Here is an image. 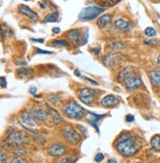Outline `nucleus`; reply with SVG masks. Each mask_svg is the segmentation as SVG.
<instances>
[{
	"label": "nucleus",
	"instance_id": "obj_1",
	"mask_svg": "<svg viewBox=\"0 0 160 163\" xmlns=\"http://www.w3.org/2000/svg\"><path fill=\"white\" fill-rule=\"evenodd\" d=\"M140 144L137 138L130 133L122 134L117 139L116 148L119 153L124 156H132L140 150Z\"/></svg>",
	"mask_w": 160,
	"mask_h": 163
},
{
	"label": "nucleus",
	"instance_id": "obj_2",
	"mask_svg": "<svg viewBox=\"0 0 160 163\" xmlns=\"http://www.w3.org/2000/svg\"><path fill=\"white\" fill-rule=\"evenodd\" d=\"M85 110L80 106L77 102L70 101L63 107V114L69 119L72 120H79L81 119L84 115Z\"/></svg>",
	"mask_w": 160,
	"mask_h": 163
},
{
	"label": "nucleus",
	"instance_id": "obj_3",
	"mask_svg": "<svg viewBox=\"0 0 160 163\" xmlns=\"http://www.w3.org/2000/svg\"><path fill=\"white\" fill-rule=\"evenodd\" d=\"M30 137H28L24 132H13L8 134L6 138V144L9 148H12L13 146H22L29 143Z\"/></svg>",
	"mask_w": 160,
	"mask_h": 163
},
{
	"label": "nucleus",
	"instance_id": "obj_4",
	"mask_svg": "<svg viewBox=\"0 0 160 163\" xmlns=\"http://www.w3.org/2000/svg\"><path fill=\"white\" fill-rule=\"evenodd\" d=\"M106 9L104 7L97 6V5H95V6L85 7L81 10V12L79 13L78 18L81 21H91V20H94L97 18Z\"/></svg>",
	"mask_w": 160,
	"mask_h": 163
},
{
	"label": "nucleus",
	"instance_id": "obj_5",
	"mask_svg": "<svg viewBox=\"0 0 160 163\" xmlns=\"http://www.w3.org/2000/svg\"><path fill=\"white\" fill-rule=\"evenodd\" d=\"M125 57L122 56L119 52H113L109 53L103 57V63L105 64V66L109 68H116L119 67L122 64V62L124 61Z\"/></svg>",
	"mask_w": 160,
	"mask_h": 163
},
{
	"label": "nucleus",
	"instance_id": "obj_6",
	"mask_svg": "<svg viewBox=\"0 0 160 163\" xmlns=\"http://www.w3.org/2000/svg\"><path fill=\"white\" fill-rule=\"evenodd\" d=\"M97 94H98L97 90L89 88V87H85V88L81 89L79 92V99L85 105H90L95 100Z\"/></svg>",
	"mask_w": 160,
	"mask_h": 163
},
{
	"label": "nucleus",
	"instance_id": "obj_7",
	"mask_svg": "<svg viewBox=\"0 0 160 163\" xmlns=\"http://www.w3.org/2000/svg\"><path fill=\"white\" fill-rule=\"evenodd\" d=\"M124 82H125V86H126L127 90H129L131 92L135 91L137 88H140V87H141V85H142L141 79L140 78V76H137L136 74L129 75L127 77L125 78Z\"/></svg>",
	"mask_w": 160,
	"mask_h": 163
},
{
	"label": "nucleus",
	"instance_id": "obj_8",
	"mask_svg": "<svg viewBox=\"0 0 160 163\" xmlns=\"http://www.w3.org/2000/svg\"><path fill=\"white\" fill-rule=\"evenodd\" d=\"M62 134H63V137H64V138H65V140L67 141V143H71V144L78 143L80 141L79 134L71 127H69V126L63 127Z\"/></svg>",
	"mask_w": 160,
	"mask_h": 163
},
{
	"label": "nucleus",
	"instance_id": "obj_9",
	"mask_svg": "<svg viewBox=\"0 0 160 163\" xmlns=\"http://www.w3.org/2000/svg\"><path fill=\"white\" fill-rule=\"evenodd\" d=\"M30 114L32 115L34 119L38 120L40 122H44L49 117V112H47L46 109H42V108H32L29 111Z\"/></svg>",
	"mask_w": 160,
	"mask_h": 163
},
{
	"label": "nucleus",
	"instance_id": "obj_10",
	"mask_svg": "<svg viewBox=\"0 0 160 163\" xmlns=\"http://www.w3.org/2000/svg\"><path fill=\"white\" fill-rule=\"evenodd\" d=\"M66 147L63 144L60 143H56V144H52L51 146H50L49 149H47V152L51 156L53 157H57V156H61V155H64L66 153Z\"/></svg>",
	"mask_w": 160,
	"mask_h": 163
},
{
	"label": "nucleus",
	"instance_id": "obj_11",
	"mask_svg": "<svg viewBox=\"0 0 160 163\" xmlns=\"http://www.w3.org/2000/svg\"><path fill=\"white\" fill-rule=\"evenodd\" d=\"M18 11L20 13H22L23 15H26L27 17H29L31 20L33 21H37L39 18L38 14H37L36 12H34L33 10H32L30 7H28L27 5H24V4H21L18 6Z\"/></svg>",
	"mask_w": 160,
	"mask_h": 163
},
{
	"label": "nucleus",
	"instance_id": "obj_12",
	"mask_svg": "<svg viewBox=\"0 0 160 163\" xmlns=\"http://www.w3.org/2000/svg\"><path fill=\"white\" fill-rule=\"evenodd\" d=\"M119 104V100L118 98L114 95H107L105 96L102 100H101V105L106 108H110V107H115Z\"/></svg>",
	"mask_w": 160,
	"mask_h": 163
},
{
	"label": "nucleus",
	"instance_id": "obj_13",
	"mask_svg": "<svg viewBox=\"0 0 160 163\" xmlns=\"http://www.w3.org/2000/svg\"><path fill=\"white\" fill-rule=\"evenodd\" d=\"M115 26L118 29L122 31H126V32H131L132 30V26L129 21L124 20V19H117L115 22Z\"/></svg>",
	"mask_w": 160,
	"mask_h": 163
},
{
	"label": "nucleus",
	"instance_id": "obj_14",
	"mask_svg": "<svg viewBox=\"0 0 160 163\" xmlns=\"http://www.w3.org/2000/svg\"><path fill=\"white\" fill-rule=\"evenodd\" d=\"M21 119H22V121H23V123L24 124H26V125H28L29 127H31V128H35L36 127V123H35V121L32 118V115L30 114V112H27V111H22L21 112Z\"/></svg>",
	"mask_w": 160,
	"mask_h": 163
},
{
	"label": "nucleus",
	"instance_id": "obj_15",
	"mask_svg": "<svg viewBox=\"0 0 160 163\" xmlns=\"http://www.w3.org/2000/svg\"><path fill=\"white\" fill-rule=\"evenodd\" d=\"M67 38L74 43H79L81 40V35H80V31L78 29H72L66 33Z\"/></svg>",
	"mask_w": 160,
	"mask_h": 163
},
{
	"label": "nucleus",
	"instance_id": "obj_16",
	"mask_svg": "<svg viewBox=\"0 0 160 163\" xmlns=\"http://www.w3.org/2000/svg\"><path fill=\"white\" fill-rule=\"evenodd\" d=\"M149 79H150V82L152 86L154 87H158L160 86V71L157 70H152V71L148 72Z\"/></svg>",
	"mask_w": 160,
	"mask_h": 163
},
{
	"label": "nucleus",
	"instance_id": "obj_17",
	"mask_svg": "<svg viewBox=\"0 0 160 163\" xmlns=\"http://www.w3.org/2000/svg\"><path fill=\"white\" fill-rule=\"evenodd\" d=\"M17 75L19 76V77H33L34 70L32 68L21 67V68L17 69Z\"/></svg>",
	"mask_w": 160,
	"mask_h": 163
},
{
	"label": "nucleus",
	"instance_id": "obj_18",
	"mask_svg": "<svg viewBox=\"0 0 160 163\" xmlns=\"http://www.w3.org/2000/svg\"><path fill=\"white\" fill-rule=\"evenodd\" d=\"M112 21V18L109 14H106L101 16V17L97 20V25L100 27V28H104V27L108 26Z\"/></svg>",
	"mask_w": 160,
	"mask_h": 163
},
{
	"label": "nucleus",
	"instance_id": "obj_19",
	"mask_svg": "<svg viewBox=\"0 0 160 163\" xmlns=\"http://www.w3.org/2000/svg\"><path fill=\"white\" fill-rule=\"evenodd\" d=\"M133 71H135V68H133V67H131V66L124 68V69H122V71L120 72V74H119V81H124L125 78L127 77V76H129V75L132 74Z\"/></svg>",
	"mask_w": 160,
	"mask_h": 163
},
{
	"label": "nucleus",
	"instance_id": "obj_20",
	"mask_svg": "<svg viewBox=\"0 0 160 163\" xmlns=\"http://www.w3.org/2000/svg\"><path fill=\"white\" fill-rule=\"evenodd\" d=\"M107 47L110 48H113V50H122V48H125L126 46L124 43L122 42H119V41H112V42H109Z\"/></svg>",
	"mask_w": 160,
	"mask_h": 163
},
{
	"label": "nucleus",
	"instance_id": "obj_21",
	"mask_svg": "<svg viewBox=\"0 0 160 163\" xmlns=\"http://www.w3.org/2000/svg\"><path fill=\"white\" fill-rule=\"evenodd\" d=\"M150 143H151V146L154 150L160 151V134L153 135L151 140H150Z\"/></svg>",
	"mask_w": 160,
	"mask_h": 163
},
{
	"label": "nucleus",
	"instance_id": "obj_22",
	"mask_svg": "<svg viewBox=\"0 0 160 163\" xmlns=\"http://www.w3.org/2000/svg\"><path fill=\"white\" fill-rule=\"evenodd\" d=\"M121 0H97V3L99 4V6H104V7H112L116 5L117 3H119Z\"/></svg>",
	"mask_w": 160,
	"mask_h": 163
},
{
	"label": "nucleus",
	"instance_id": "obj_23",
	"mask_svg": "<svg viewBox=\"0 0 160 163\" xmlns=\"http://www.w3.org/2000/svg\"><path fill=\"white\" fill-rule=\"evenodd\" d=\"M49 110L50 112L51 113V115H52V122L55 125H58V124H60L61 123V118L60 116V114H58V112L56 110H55V109H52V108H49Z\"/></svg>",
	"mask_w": 160,
	"mask_h": 163
},
{
	"label": "nucleus",
	"instance_id": "obj_24",
	"mask_svg": "<svg viewBox=\"0 0 160 163\" xmlns=\"http://www.w3.org/2000/svg\"><path fill=\"white\" fill-rule=\"evenodd\" d=\"M58 13H51L49 15H47L45 17V22H47V23H55V22L58 21Z\"/></svg>",
	"mask_w": 160,
	"mask_h": 163
},
{
	"label": "nucleus",
	"instance_id": "obj_25",
	"mask_svg": "<svg viewBox=\"0 0 160 163\" xmlns=\"http://www.w3.org/2000/svg\"><path fill=\"white\" fill-rule=\"evenodd\" d=\"M51 46L53 47H67L68 43L65 40H55L51 42Z\"/></svg>",
	"mask_w": 160,
	"mask_h": 163
},
{
	"label": "nucleus",
	"instance_id": "obj_26",
	"mask_svg": "<svg viewBox=\"0 0 160 163\" xmlns=\"http://www.w3.org/2000/svg\"><path fill=\"white\" fill-rule=\"evenodd\" d=\"M144 34L147 36V37H154V36H156V31H155V29H153V28H151V27H148V28H146L145 29V31H144Z\"/></svg>",
	"mask_w": 160,
	"mask_h": 163
},
{
	"label": "nucleus",
	"instance_id": "obj_27",
	"mask_svg": "<svg viewBox=\"0 0 160 163\" xmlns=\"http://www.w3.org/2000/svg\"><path fill=\"white\" fill-rule=\"evenodd\" d=\"M27 153H28L27 149H23V148H18V149L14 150V154L17 156H23V155H26Z\"/></svg>",
	"mask_w": 160,
	"mask_h": 163
},
{
	"label": "nucleus",
	"instance_id": "obj_28",
	"mask_svg": "<svg viewBox=\"0 0 160 163\" xmlns=\"http://www.w3.org/2000/svg\"><path fill=\"white\" fill-rule=\"evenodd\" d=\"M49 99L51 102H52L53 104H57L58 102H60V97H58V95H56V94H51L49 96Z\"/></svg>",
	"mask_w": 160,
	"mask_h": 163
},
{
	"label": "nucleus",
	"instance_id": "obj_29",
	"mask_svg": "<svg viewBox=\"0 0 160 163\" xmlns=\"http://www.w3.org/2000/svg\"><path fill=\"white\" fill-rule=\"evenodd\" d=\"M94 159H95L96 162H100V161H102L104 159V155L102 153H97V154L95 155Z\"/></svg>",
	"mask_w": 160,
	"mask_h": 163
},
{
	"label": "nucleus",
	"instance_id": "obj_30",
	"mask_svg": "<svg viewBox=\"0 0 160 163\" xmlns=\"http://www.w3.org/2000/svg\"><path fill=\"white\" fill-rule=\"evenodd\" d=\"M17 162H19V163H26L27 161L25 159H23V158H20V157H18V158H14V159H12L11 161H10V163H17Z\"/></svg>",
	"mask_w": 160,
	"mask_h": 163
},
{
	"label": "nucleus",
	"instance_id": "obj_31",
	"mask_svg": "<svg viewBox=\"0 0 160 163\" xmlns=\"http://www.w3.org/2000/svg\"><path fill=\"white\" fill-rule=\"evenodd\" d=\"M156 43H158V40H149V41H144V43L147 46H151V45H155Z\"/></svg>",
	"mask_w": 160,
	"mask_h": 163
},
{
	"label": "nucleus",
	"instance_id": "obj_32",
	"mask_svg": "<svg viewBox=\"0 0 160 163\" xmlns=\"http://www.w3.org/2000/svg\"><path fill=\"white\" fill-rule=\"evenodd\" d=\"M0 155H1V163H3L5 160H6V152H5L3 149L1 150V152H0Z\"/></svg>",
	"mask_w": 160,
	"mask_h": 163
},
{
	"label": "nucleus",
	"instance_id": "obj_33",
	"mask_svg": "<svg viewBox=\"0 0 160 163\" xmlns=\"http://www.w3.org/2000/svg\"><path fill=\"white\" fill-rule=\"evenodd\" d=\"M0 81H1V87H2V88H5V87L7 86V81H6V79H5V77L1 76V78H0Z\"/></svg>",
	"mask_w": 160,
	"mask_h": 163
},
{
	"label": "nucleus",
	"instance_id": "obj_34",
	"mask_svg": "<svg viewBox=\"0 0 160 163\" xmlns=\"http://www.w3.org/2000/svg\"><path fill=\"white\" fill-rule=\"evenodd\" d=\"M37 52L38 53H42V54H51L52 52H50V51H42V50H40V48H37Z\"/></svg>",
	"mask_w": 160,
	"mask_h": 163
},
{
	"label": "nucleus",
	"instance_id": "obj_35",
	"mask_svg": "<svg viewBox=\"0 0 160 163\" xmlns=\"http://www.w3.org/2000/svg\"><path fill=\"white\" fill-rule=\"evenodd\" d=\"M133 120H135V117H133L132 115H127V116H126V121H127V123L132 122Z\"/></svg>",
	"mask_w": 160,
	"mask_h": 163
},
{
	"label": "nucleus",
	"instance_id": "obj_36",
	"mask_svg": "<svg viewBox=\"0 0 160 163\" xmlns=\"http://www.w3.org/2000/svg\"><path fill=\"white\" fill-rule=\"evenodd\" d=\"M29 92L32 95H35L37 93V88H36V87H31V88L29 89Z\"/></svg>",
	"mask_w": 160,
	"mask_h": 163
},
{
	"label": "nucleus",
	"instance_id": "obj_37",
	"mask_svg": "<svg viewBox=\"0 0 160 163\" xmlns=\"http://www.w3.org/2000/svg\"><path fill=\"white\" fill-rule=\"evenodd\" d=\"M52 33L53 34H58V33H60V28H58V27H55V28H52Z\"/></svg>",
	"mask_w": 160,
	"mask_h": 163
},
{
	"label": "nucleus",
	"instance_id": "obj_38",
	"mask_svg": "<svg viewBox=\"0 0 160 163\" xmlns=\"http://www.w3.org/2000/svg\"><path fill=\"white\" fill-rule=\"evenodd\" d=\"M76 128H77V129H78L82 134H84V132H85V130H86V129H85L84 127H82V126H80V125H77V127H76Z\"/></svg>",
	"mask_w": 160,
	"mask_h": 163
},
{
	"label": "nucleus",
	"instance_id": "obj_39",
	"mask_svg": "<svg viewBox=\"0 0 160 163\" xmlns=\"http://www.w3.org/2000/svg\"><path fill=\"white\" fill-rule=\"evenodd\" d=\"M31 41L32 42H37V43H42L45 42V40L44 39H31Z\"/></svg>",
	"mask_w": 160,
	"mask_h": 163
},
{
	"label": "nucleus",
	"instance_id": "obj_40",
	"mask_svg": "<svg viewBox=\"0 0 160 163\" xmlns=\"http://www.w3.org/2000/svg\"><path fill=\"white\" fill-rule=\"evenodd\" d=\"M85 79L86 80H88L89 82H91L92 84H94V85H98V82L97 81H95V80H92V79H90V78H87V77H85Z\"/></svg>",
	"mask_w": 160,
	"mask_h": 163
},
{
	"label": "nucleus",
	"instance_id": "obj_41",
	"mask_svg": "<svg viewBox=\"0 0 160 163\" xmlns=\"http://www.w3.org/2000/svg\"><path fill=\"white\" fill-rule=\"evenodd\" d=\"M76 159H71V158H64V159H61V162H71V161H75Z\"/></svg>",
	"mask_w": 160,
	"mask_h": 163
},
{
	"label": "nucleus",
	"instance_id": "obj_42",
	"mask_svg": "<svg viewBox=\"0 0 160 163\" xmlns=\"http://www.w3.org/2000/svg\"><path fill=\"white\" fill-rule=\"evenodd\" d=\"M74 74H75L76 76H81V73H80L79 70H75V71H74Z\"/></svg>",
	"mask_w": 160,
	"mask_h": 163
},
{
	"label": "nucleus",
	"instance_id": "obj_43",
	"mask_svg": "<svg viewBox=\"0 0 160 163\" xmlns=\"http://www.w3.org/2000/svg\"><path fill=\"white\" fill-rule=\"evenodd\" d=\"M108 163H117V160H115V159H109L108 160Z\"/></svg>",
	"mask_w": 160,
	"mask_h": 163
},
{
	"label": "nucleus",
	"instance_id": "obj_44",
	"mask_svg": "<svg viewBox=\"0 0 160 163\" xmlns=\"http://www.w3.org/2000/svg\"><path fill=\"white\" fill-rule=\"evenodd\" d=\"M92 51H93V52H95V53H96V54H98V53L100 52V48H97V50H94V48H93Z\"/></svg>",
	"mask_w": 160,
	"mask_h": 163
},
{
	"label": "nucleus",
	"instance_id": "obj_45",
	"mask_svg": "<svg viewBox=\"0 0 160 163\" xmlns=\"http://www.w3.org/2000/svg\"><path fill=\"white\" fill-rule=\"evenodd\" d=\"M157 64H158V66L160 67V54H159V57L157 58Z\"/></svg>",
	"mask_w": 160,
	"mask_h": 163
},
{
	"label": "nucleus",
	"instance_id": "obj_46",
	"mask_svg": "<svg viewBox=\"0 0 160 163\" xmlns=\"http://www.w3.org/2000/svg\"><path fill=\"white\" fill-rule=\"evenodd\" d=\"M40 5H41L42 8H46V5H45L44 3H42V2H40Z\"/></svg>",
	"mask_w": 160,
	"mask_h": 163
},
{
	"label": "nucleus",
	"instance_id": "obj_47",
	"mask_svg": "<svg viewBox=\"0 0 160 163\" xmlns=\"http://www.w3.org/2000/svg\"><path fill=\"white\" fill-rule=\"evenodd\" d=\"M24 1H29V0H24Z\"/></svg>",
	"mask_w": 160,
	"mask_h": 163
}]
</instances>
